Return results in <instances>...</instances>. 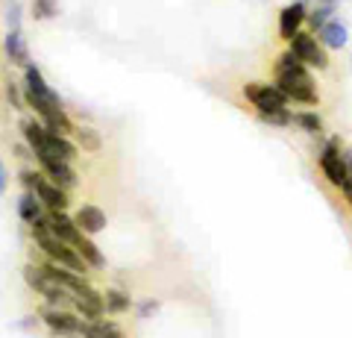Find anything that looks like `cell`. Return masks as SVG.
Masks as SVG:
<instances>
[{
	"label": "cell",
	"mask_w": 352,
	"mask_h": 338,
	"mask_svg": "<svg viewBox=\"0 0 352 338\" xmlns=\"http://www.w3.org/2000/svg\"><path fill=\"white\" fill-rule=\"evenodd\" d=\"M258 121L267 127H276V129L294 127V109L285 106V109H276V112H264V115H258Z\"/></svg>",
	"instance_id": "obj_24"
},
{
	"label": "cell",
	"mask_w": 352,
	"mask_h": 338,
	"mask_svg": "<svg viewBox=\"0 0 352 338\" xmlns=\"http://www.w3.org/2000/svg\"><path fill=\"white\" fill-rule=\"evenodd\" d=\"M317 39H320V45L326 50H344L349 45V27H346V21H340V18H332V21H326V24L314 32Z\"/></svg>",
	"instance_id": "obj_13"
},
{
	"label": "cell",
	"mask_w": 352,
	"mask_h": 338,
	"mask_svg": "<svg viewBox=\"0 0 352 338\" xmlns=\"http://www.w3.org/2000/svg\"><path fill=\"white\" fill-rule=\"evenodd\" d=\"M36 162H38V168L44 171V177H47L50 182H56L59 189L71 191V189L80 185V177H76V171H74L71 162L56 159V156H50V154H36Z\"/></svg>",
	"instance_id": "obj_9"
},
{
	"label": "cell",
	"mask_w": 352,
	"mask_h": 338,
	"mask_svg": "<svg viewBox=\"0 0 352 338\" xmlns=\"http://www.w3.org/2000/svg\"><path fill=\"white\" fill-rule=\"evenodd\" d=\"M24 101H27V106L36 112V118H44V115H50L53 109H65V101L59 97V92L56 89H50L47 85V80H44V74H41V68L38 65H27L24 68Z\"/></svg>",
	"instance_id": "obj_4"
},
{
	"label": "cell",
	"mask_w": 352,
	"mask_h": 338,
	"mask_svg": "<svg viewBox=\"0 0 352 338\" xmlns=\"http://www.w3.org/2000/svg\"><path fill=\"white\" fill-rule=\"evenodd\" d=\"M30 338H32V335H30Z\"/></svg>",
	"instance_id": "obj_34"
},
{
	"label": "cell",
	"mask_w": 352,
	"mask_h": 338,
	"mask_svg": "<svg viewBox=\"0 0 352 338\" xmlns=\"http://www.w3.org/2000/svg\"><path fill=\"white\" fill-rule=\"evenodd\" d=\"M71 138L76 141V147L85 150V154H97V150H103V136L97 133L94 127H88V124H76Z\"/></svg>",
	"instance_id": "obj_20"
},
{
	"label": "cell",
	"mask_w": 352,
	"mask_h": 338,
	"mask_svg": "<svg viewBox=\"0 0 352 338\" xmlns=\"http://www.w3.org/2000/svg\"><path fill=\"white\" fill-rule=\"evenodd\" d=\"M74 221L76 226L85 233V235H97V233H103L106 230V224H109V218L106 212L100 209V206H94V203H82L80 209L74 212Z\"/></svg>",
	"instance_id": "obj_14"
},
{
	"label": "cell",
	"mask_w": 352,
	"mask_h": 338,
	"mask_svg": "<svg viewBox=\"0 0 352 338\" xmlns=\"http://www.w3.org/2000/svg\"><path fill=\"white\" fill-rule=\"evenodd\" d=\"M71 338H82V335H71Z\"/></svg>",
	"instance_id": "obj_32"
},
{
	"label": "cell",
	"mask_w": 352,
	"mask_h": 338,
	"mask_svg": "<svg viewBox=\"0 0 352 338\" xmlns=\"http://www.w3.org/2000/svg\"><path fill=\"white\" fill-rule=\"evenodd\" d=\"M344 145L346 141L340 138L338 133L317 138V145H314V156H317V165H320V173L335 191L344 189V185L349 182V177H352L346 162H344Z\"/></svg>",
	"instance_id": "obj_2"
},
{
	"label": "cell",
	"mask_w": 352,
	"mask_h": 338,
	"mask_svg": "<svg viewBox=\"0 0 352 338\" xmlns=\"http://www.w3.org/2000/svg\"><path fill=\"white\" fill-rule=\"evenodd\" d=\"M241 94H244V101L256 109V115H264V112H276V109H285L291 106L288 97H285L279 92L276 83H261V80H250L244 83V89H241Z\"/></svg>",
	"instance_id": "obj_6"
},
{
	"label": "cell",
	"mask_w": 352,
	"mask_h": 338,
	"mask_svg": "<svg viewBox=\"0 0 352 338\" xmlns=\"http://www.w3.org/2000/svg\"><path fill=\"white\" fill-rule=\"evenodd\" d=\"M30 15L36 21H53L59 15V0H32Z\"/></svg>",
	"instance_id": "obj_25"
},
{
	"label": "cell",
	"mask_w": 352,
	"mask_h": 338,
	"mask_svg": "<svg viewBox=\"0 0 352 338\" xmlns=\"http://www.w3.org/2000/svg\"><path fill=\"white\" fill-rule=\"evenodd\" d=\"M3 53H6V59L12 65H18V68H27V65H30V45H27L24 32H21V30H6Z\"/></svg>",
	"instance_id": "obj_15"
},
{
	"label": "cell",
	"mask_w": 352,
	"mask_h": 338,
	"mask_svg": "<svg viewBox=\"0 0 352 338\" xmlns=\"http://www.w3.org/2000/svg\"><path fill=\"white\" fill-rule=\"evenodd\" d=\"M305 3H314V0H305Z\"/></svg>",
	"instance_id": "obj_33"
},
{
	"label": "cell",
	"mask_w": 352,
	"mask_h": 338,
	"mask_svg": "<svg viewBox=\"0 0 352 338\" xmlns=\"http://www.w3.org/2000/svg\"><path fill=\"white\" fill-rule=\"evenodd\" d=\"M38 321L47 326L53 335H82L85 324H88L74 309H53V306H44V303L38 309Z\"/></svg>",
	"instance_id": "obj_7"
},
{
	"label": "cell",
	"mask_w": 352,
	"mask_h": 338,
	"mask_svg": "<svg viewBox=\"0 0 352 338\" xmlns=\"http://www.w3.org/2000/svg\"><path fill=\"white\" fill-rule=\"evenodd\" d=\"M76 250H80V256L85 259V265L91 271H106V256H103V250L91 242V235H82V242L76 244Z\"/></svg>",
	"instance_id": "obj_23"
},
{
	"label": "cell",
	"mask_w": 352,
	"mask_h": 338,
	"mask_svg": "<svg viewBox=\"0 0 352 338\" xmlns=\"http://www.w3.org/2000/svg\"><path fill=\"white\" fill-rule=\"evenodd\" d=\"M32 194L44 203V209H50V212H68V203H71V194L65 191V189H59L56 182H50L47 177H38V182H36V189H32Z\"/></svg>",
	"instance_id": "obj_11"
},
{
	"label": "cell",
	"mask_w": 352,
	"mask_h": 338,
	"mask_svg": "<svg viewBox=\"0 0 352 338\" xmlns=\"http://www.w3.org/2000/svg\"><path fill=\"white\" fill-rule=\"evenodd\" d=\"M21 15H24V9H21L18 0H12L6 9V21H9V30H21Z\"/></svg>",
	"instance_id": "obj_27"
},
{
	"label": "cell",
	"mask_w": 352,
	"mask_h": 338,
	"mask_svg": "<svg viewBox=\"0 0 352 338\" xmlns=\"http://www.w3.org/2000/svg\"><path fill=\"white\" fill-rule=\"evenodd\" d=\"M344 162H346V168L352 173V145H344Z\"/></svg>",
	"instance_id": "obj_30"
},
{
	"label": "cell",
	"mask_w": 352,
	"mask_h": 338,
	"mask_svg": "<svg viewBox=\"0 0 352 338\" xmlns=\"http://www.w3.org/2000/svg\"><path fill=\"white\" fill-rule=\"evenodd\" d=\"M21 136H24V145L30 147V154L32 159H36V154H41L44 145H47V127H44L38 118H21Z\"/></svg>",
	"instance_id": "obj_16"
},
{
	"label": "cell",
	"mask_w": 352,
	"mask_h": 338,
	"mask_svg": "<svg viewBox=\"0 0 352 338\" xmlns=\"http://www.w3.org/2000/svg\"><path fill=\"white\" fill-rule=\"evenodd\" d=\"M6 101H9V106L18 109V112H21V109L27 106V101H24V85L18 89L15 83H6Z\"/></svg>",
	"instance_id": "obj_26"
},
{
	"label": "cell",
	"mask_w": 352,
	"mask_h": 338,
	"mask_svg": "<svg viewBox=\"0 0 352 338\" xmlns=\"http://www.w3.org/2000/svg\"><path fill=\"white\" fill-rule=\"evenodd\" d=\"M294 127L302 129L311 138H323L326 136V121L317 109H294Z\"/></svg>",
	"instance_id": "obj_18"
},
{
	"label": "cell",
	"mask_w": 352,
	"mask_h": 338,
	"mask_svg": "<svg viewBox=\"0 0 352 338\" xmlns=\"http://www.w3.org/2000/svg\"><path fill=\"white\" fill-rule=\"evenodd\" d=\"M288 50L296 53V56L302 59L305 68H311V71L323 74V71L332 68V56H329V50L320 45V39H317L314 32H308V30H302L300 36H294L288 41Z\"/></svg>",
	"instance_id": "obj_5"
},
{
	"label": "cell",
	"mask_w": 352,
	"mask_h": 338,
	"mask_svg": "<svg viewBox=\"0 0 352 338\" xmlns=\"http://www.w3.org/2000/svg\"><path fill=\"white\" fill-rule=\"evenodd\" d=\"M156 312H159V300H150V297H147V300H141L138 306H135V315H138L141 321H144V318H153Z\"/></svg>",
	"instance_id": "obj_28"
},
{
	"label": "cell",
	"mask_w": 352,
	"mask_h": 338,
	"mask_svg": "<svg viewBox=\"0 0 352 338\" xmlns=\"http://www.w3.org/2000/svg\"><path fill=\"white\" fill-rule=\"evenodd\" d=\"M103 303H106V315H112V318L126 315L132 309V297L124 288H106L103 291Z\"/></svg>",
	"instance_id": "obj_21"
},
{
	"label": "cell",
	"mask_w": 352,
	"mask_h": 338,
	"mask_svg": "<svg viewBox=\"0 0 352 338\" xmlns=\"http://www.w3.org/2000/svg\"><path fill=\"white\" fill-rule=\"evenodd\" d=\"M74 312L80 315L82 321H100L106 318V303H103V291H97L94 286L91 288H85L82 294H76L74 297Z\"/></svg>",
	"instance_id": "obj_12"
},
{
	"label": "cell",
	"mask_w": 352,
	"mask_h": 338,
	"mask_svg": "<svg viewBox=\"0 0 352 338\" xmlns=\"http://www.w3.org/2000/svg\"><path fill=\"white\" fill-rule=\"evenodd\" d=\"M273 83L279 85V92L288 97L294 109H317L320 106V89L317 80L311 77V68H305L302 59L285 47L276 62H273Z\"/></svg>",
	"instance_id": "obj_1"
},
{
	"label": "cell",
	"mask_w": 352,
	"mask_h": 338,
	"mask_svg": "<svg viewBox=\"0 0 352 338\" xmlns=\"http://www.w3.org/2000/svg\"><path fill=\"white\" fill-rule=\"evenodd\" d=\"M44 226L59 238V242H68L71 247H76L82 242V230L76 226V221H74V215H68V212H50L47 209V215H44Z\"/></svg>",
	"instance_id": "obj_10"
},
{
	"label": "cell",
	"mask_w": 352,
	"mask_h": 338,
	"mask_svg": "<svg viewBox=\"0 0 352 338\" xmlns=\"http://www.w3.org/2000/svg\"><path fill=\"white\" fill-rule=\"evenodd\" d=\"M82 338H126V335H124V326L120 324L109 321V318H100V321L85 324Z\"/></svg>",
	"instance_id": "obj_22"
},
{
	"label": "cell",
	"mask_w": 352,
	"mask_h": 338,
	"mask_svg": "<svg viewBox=\"0 0 352 338\" xmlns=\"http://www.w3.org/2000/svg\"><path fill=\"white\" fill-rule=\"evenodd\" d=\"M308 9H311V3H305V0H291L288 6L279 9V39L282 41H291L294 36H300V32L308 27Z\"/></svg>",
	"instance_id": "obj_8"
},
{
	"label": "cell",
	"mask_w": 352,
	"mask_h": 338,
	"mask_svg": "<svg viewBox=\"0 0 352 338\" xmlns=\"http://www.w3.org/2000/svg\"><path fill=\"white\" fill-rule=\"evenodd\" d=\"M6 189H9V171L3 165V159H0V194H6Z\"/></svg>",
	"instance_id": "obj_29"
},
{
	"label": "cell",
	"mask_w": 352,
	"mask_h": 338,
	"mask_svg": "<svg viewBox=\"0 0 352 338\" xmlns=\"http://www.w3.org/2000/svg\"><path fill=\"white\" fill-rule=\"evenodd\" d=\"M44 215H47V209H44V203H41L32 191H24V194L18 198V218H21V221H24L27 226L44 224Z\"/></svg>",
	"instance_id": "obj_19"
},
{
	"label": "cell",
	"mask_w": 352,
	"mask_h": 338,
	"mask_svg": "<svg viewBox=\"0 0 352 338\" xmlns=\"http://www.w3.org/2000/svg\"><path fill=\"white\" fill-rule=\"evenodd\" d=\"M21 326H24V330H32V326H36V318H24V321H21Z\"/></svg>",
	"instance_id": "obj_31"
},
{
	"label": "cell",
	"mask_w": 352,
	"mask_h": 338,
	"mask_svg": "<svg viewBox=\"0 0 352 338\" xmlns=\"http://www.w3.org/2000/svg\"><path fill=\"white\" fill-rule=\"evenodd\" d=\"M30 233H32V242H36V247L41 250L44 259H50V262H56V265H62V268L76 271V274L88 277V271H91V268L85 265V259L80 256V250H76V247H71L68 242H59V238L53 235L44 224L30 226Z\"/></svg>",
	"instance_id": "obj_3"
},
{
	"label": "cell",
	"mask_w": 352,
	"mask_h": 338,
	"mask_svg": "<svg viewBox=\"0 0 352 338\" xmlns=\"http://www.w3.org/2000/svg\"><path fill=\"white\" fill-rule=\"evenodd\" d=\"M41 154H50V156L65 159V162L74 165V159L80 156V147H76V141L71 136H59V133H50L47 129V145H44Z\"/></svg>",
	"instance_id": "obj_17"
}]
</instances>
